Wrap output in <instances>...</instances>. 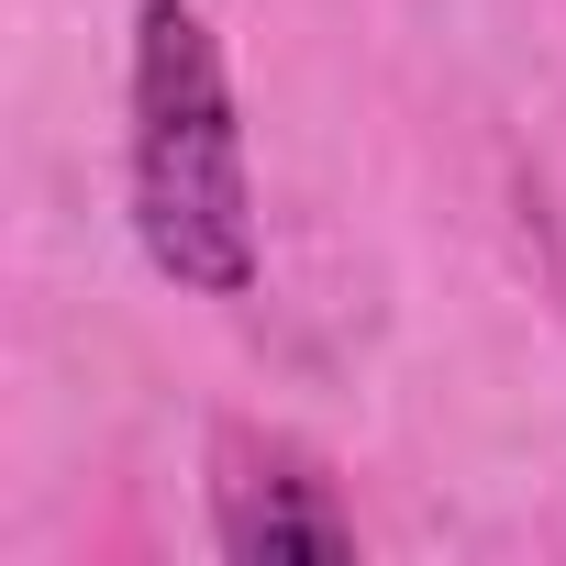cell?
Here are the masks:
<instances>
[{"mask_svg":"<svg viewBox=\"0 0 566 566\" xmlns=\"http://www.w3.org/2000/svg\"><path fill=\"white\" fill-rule=\"evenodd\" d=\"M134 233L178 290L233 301L255 277V189L222 45L189 0H145L134 23Z\"/></svg>","mask_w":566,"mask_h":566,"instance_id":"obj_1","label":"cell"},{"mask_svg":"<svg viewBox=\"0 0 566 566\" xmlns=\"http://www.w3.org/2000/svg\"><path fill=\"white\" fill-rule=\"evenodd\" d=\"M222 555L233 566H345L356 522L301 467H244V478H222Z\"/></svg>","mask_w":566,"mask_h":566,"instance_id":"obj_2","label":"cell"}]
</instances>
